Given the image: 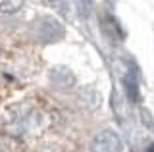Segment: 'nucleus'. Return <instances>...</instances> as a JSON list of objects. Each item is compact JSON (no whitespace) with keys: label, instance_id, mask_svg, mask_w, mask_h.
<instances>
[{"label":"nucleus","instance_id":"obj_1","mask_svg":"<svg viewBox=\"0 0 154 152\" xmlns=\"http://www.w3.org/2000/svg\"><path fill=\"white\" fill-rule=\"evenodd\" d=\"M64 25L52 16H42L33 23L31 37L37 42H58L64 37Z\"/></svg>","mask_w":154,"mask_h":152},{"label":"nucleus","instance_id":"obj_2","mask_svg":"<svg viewBox=\"0 0 154 152\" xmlns=\"http://www.w3.org/2000/svg\"><path fill=\"white\" fill-rule=\"evenodd\" d=\"M123 144L114 129H104L96 133L91 141V152H122Z\"/></svg>","mask_w":154,"mask_h":152},{"label":"nucleus","instance_id":"obj_3","mask_svg":"<svg viewBox=\"0 0 154 152\" xmlns=\"http://www.w3.org/2000/svg\"><path fill=\"white\" fill-rule=\"evenodd\" d=\"M25 0H0V14H6V16H14L23 8Z\"/></svg>","mask_w":154,"mask_h":152},{"label":"nucleus","instance_id":"obj_4","mask_svg":"<svg viewBox=\"0 0 154 152\" xmlns=\"http://www.w3.org/2000/svg\"><path fill=\"white\" fill-rule=\"evenodd\" d=\"M77 6V14L81 17H89L91 12H93V0H75Z\"/></svg>","mask_w":154,"mask_h":152}]
</instances>
